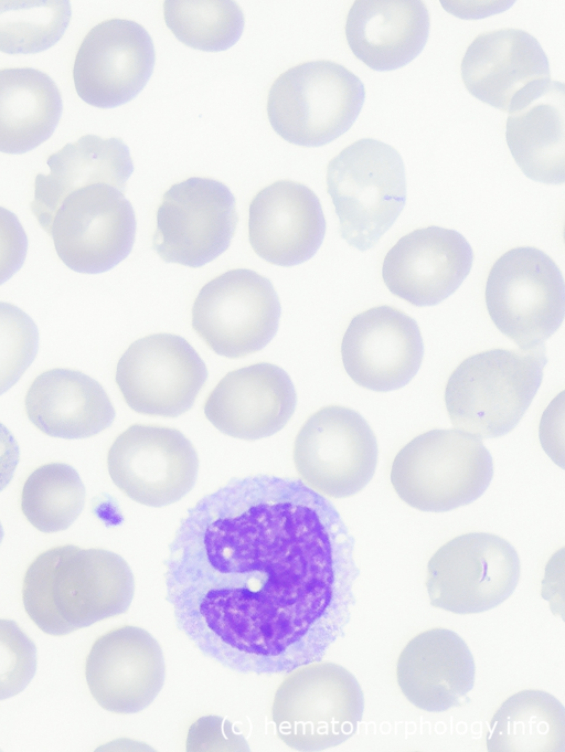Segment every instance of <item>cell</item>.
Returning <instances> with one entry per match:
<instances>
[{"mask_svg": "<svg viewBox=\"0 0 565 752\" xmlns=\"http://www.w3.org/2000/svg\"><path fill=\"white\" fill-rule=\"evenodd\" d=\"M354 538L334 506L299 479L235 478L180 522L166 560L178 628L241 674L321 660L355 604Z\"/></svg>", "mask_w": 565, "mask_h": 752, "instance_id": "6da1fadb", "label": "cell"}, {"mask_svg": "<svg viewBox=\"0 0 565 752\" xmlns=\"http://www.w3.org/2000/svg\"><path fill=\"white\" fill-rule=\"evenodd\" d=\"M135 594L128 563L104 549L65 544L40 553L24 573L22 602L44 633L63 636L124 614Z\"/></svg>", "mask_w": 565, "mask_h": 752, "instance_id": "7a4b0ae2", "label": "cell"}, {"mask_svg": "<svg viewBox=\"0 0 565 752\" xmlns=\"http://www.w3.org/2000/svg\"><path fill=\"white\" fill-rule=\"evenodd\" d=\"M546 363L544 345L530 350L490 349L466 358L445 389L454 427L479 438L510 433L531 405Z\"/></svg>", "mask_w": 565, "mask_h": 752, "instance_id": "3957f363", "label": "cell"}, {"mask_svg": "<svg viewBox=\"0 0 565 752\" xmlns=\"http://www.w3.org/2000/svg\"><path fill=\"white\" fill-rule=\"evenodd\" d=\"M326 180L340 236L361 252L377 244L406 202L402 156L374 138L359 139L333 157Z\"/></svg>", "mask_w": 565, "mask_h": 752, "instance_id": "277c9868", "label": "cell"}, {"mask_svg": "<svg viewBox=\"0 0 565 752\" xmlns=\"http://www.w3.org/2000/svg\"><path fill=\"white\" fill-rule=\"evenodd\" d=\"M493 476V462L478 436L454 428L419 434L396 454L391 483L408 506L445 512L477 500Z\"/></svg>", "mask_w": 565, "mask_h": 752, "instance_id": "5b68a950", "label": "cell"}, {"mask_svg": "<svg viewBox=\"0 0 565 752\" xmlns=\"http://www.w3.org/2000/svg\"><path fill=\"white\" fill-rule=\"evenodd\" d=\"M363 711L356 678L335 663L317 660L288 672L275 692L271 718L287 746L316 752L350 739Z\"/></svg>", "mask_w": 565, "mask_h": 752, "instance_id": "8992f818", "label": "cell"}, {"mask_svg": "<svg viewBox=\"0 0 565 752\" xmlns=\"http://www.w3.org/2000/svg\"><path fill=\"white\" fill-rule=\"evenodd\" d=\"M364 99V85L354 73L332 61H310L275 80L267 96V115L282 139L320 147L353 125Z\"/></svg>", "mask_w": 565, "mask_h": 752, "instance_id": "52a82bcc", "label": "cell"}, {"mask_svg": "<svg viewBox=\"0 0 565 752\" xmlns=\"http://www.w3.org/2000/svg\"><path fill=\"white\" fill-rule=\"evenodd\" d=\"M484 298L493 324L522 350L543 346L564 319L562 272L533 246L511 248L494 262Z\"/></svg>", "mask_w": 565, "mask_h": 752, "instance_id": "ba28073f", "label": "cell"}, {"mask_svg": "<svg viewBox=\"0 0 565 752\" xmlns=\"http://www.w3.org/2000/svg\"><path fill=\"white\" fill-rule=\"evenodd\" d=\"M520 573V558L509 541L493 533L470 532L449 540L431 555L426 587L434 607L476 614L510 597Z\"/></svg>", "mask_w": 565, "mask_h": 752, "instance_id": "9c48e42d", "label": "cell"}, {"mask_svg": "<svg viewBox=\"0 0 565 752\" xmlns=\"http://www.w3.org/2000/svg\"><path fill=\"white\" fill-rule=\"evenodd\" d=\"M376 436L356 411L327 405L299 430L294 462L301 481L318 494L347 498L372 479L377 464Z\"/></svg>", "mask_w": 565, "mask_h": 752, "instance_id": "30bf717a", "label": "cell"}, {"mask_svg": "<svg viewBox=\"0 0 565 752\" xmlns=\"http://www.w3.org/2000/svg\"><path fill=\"white\" fill-rule=\"evenodd\" d=\"M280 314L273 283L255 271L236 268L200 289L192 307V328L216 354L236 359L269 343Z\"/></svg>", "mask_w": 565, "mask_h": 752, "instance_id": "8fae6325", "label": "cell"}, {"mask_svg": "<svg viewBox=\"0 0 565 752\" xmlns=\"http://www.w3.org/2000/svg\"><path fill=\"white\" fill-rule=\"evenodd\" d=\"M136 229L135 211L125 193L107 183H92L64 198L46 233L68 268L99 274L129 255Z\"/></svg>", "mask_w": 565, "mask_h": 752, "instance_id": "7c38bea8", "label": "cell"}, {"mask_svg": "<svg viewBox=\"0 0 565 752\" xmlns=\"http://www.w3.org/2000/svg\"><path fill=\"white\" fill-rule=\"evenodd\" d=\"M237 223L231 190L217 180L192 177L164 192L152 248L167 263L201 267L228 248Z\"/></svg>", "mask_w": 565, "mask_h": 752, "instance_id": "4fadbf2b", "label": "cell"}, {"mask_svg": "<svg viewBox=\"0 0 565 752\" xmlns=\"http://www.w3.org/2000/svg\"><path fill=\"white\" fill-rule=\"evenodd\" d=\"M115 379L135 412L177 417L193 406L206 382L207 369L184 338L153 333L128 347L117 363Z\"/></svg>", "mask_w": 565, "mask_h": 752, "instance_id": "5bb4252c", "label": "cell"}, {"mask_svg": "<svg viewBox=\"0 0 565 752\" xmlns=\"http://www.w3.org/2000/svg\"><path fill=\"white\" fill-rule=\"evenodd\" d=\"M107 466L111 480L127 497L145 506L163 507L193 488L199 457L179 430L134 424L114 441Z\"/></svg>", "mask_w": 565, "mask_h": 752, "instance_id": "9a60e30c", "label": "cell"}, {"mask_svg": "<svg viewBox=\"0 0 565 752\" xmlns=\"http://www.w3.org/2000/svg\"><path fill=\"white\" fill-rule=\"evenodd\" d=\"M156 51L148 31L126 19L93 27L74 61L77 95L98 108H113L135 98L149 81Z\"/></svg>", "mask_w": 565, "mask_h": 752, "instance_id": "2e32d148", "label": "cell"}, {"mask_svg": "<svg viewBox=\"0 0 565 752\" xmlns=\"http://www.w3.org/2000/svg\"><path fill=\"white\" fill-rule=\"evenodd\" d=\"M343 367L358 385L388 392L417 373L424 342L417 322L403 310L375 306L354 316L341 342Z\"/></svg>", "mask_w": 565, "mask_h": 752, "instance_id": "e0dca14e", "label": "cell"}, {"mask_svg": "<svg viewBox=\"0 0 565 752\" xmlns=\"http://www.w3.org/2000/svg\"><path fill=\"white\" fill-rule=\"evenodd\" d=\"M85 677L95 701L105 710L130 714L145 710L161 691L166 678L159 643L146 629L125 625L93 644Z\"/></svg>", "mask_w": 565, "mask_h": 752, "instance_id": "ac0fdd59", "label": "cell"}, {"mask_svg": "<svg viewBox=\"0 0 565 752\" xmlns=\"http://www.w3.org/2000/svg\"><path fill=\"white\" fill-rule=\"evenodd\" d=\"M473 252L459 232L441 226L402 236L382 265L385 286L407 303L434 306L454 294L470 273Z\"/></svg>", "mask_w": 565, "mask_h": 752, "instance_id": "d6986e66", "label": "cell"}, {"mask_svg": "<svg viewBox=\"0 0 565 752\" xmlns=\"http://www.w3.org/2000/svg\"><path fill=\"white\" fill-rule=\"evenodd\" d=\"M296 405L288 373L276 364L259 362L225 374L207 396L204 414L220 432L255 441L279 432Z\"/></svg>", "mask_w": 565, "mask_h": 752, "instance_id": "ffe728a7", "label": "cell"}, {"mask_svg": "<svg viewBox=\"0 0 565 752\" xmlns=\"http://www.w3.org/2000/svg\"><path fill=\"white\" fill-rule=\"evenodd\" d=\"M326 234L319 198L307 186L279 180L262 189L249 204L248 239L266 262L289 267L311 258Z\"/></svg>", "mask_w": 565, "mask_h": 752, "instance_id": "44dd1931", "label": "cell"}, {"mask_svg": "<svg viewBox=\"0 0 565 752\" xmlns=\"http://www.w3.org/2000/svg\"><path fill=\"white\" fill-rule=\"evenodd\" d=\"M460 72L472 96L502 112H509L525 88L551 80L548 60L539 41L512 28L477 35L465 52Z\"/></svg>", "mask_w": 565, "mask_h": 752, "instance_id": "7402d4cb", "label": "cell"}, {"mask_svg": "<svg viewBox=\"0 0 565 752\" xmlns=\"http://www.w3.org/2000/svg\"><path fill=\"white\" fill-rule=\"evenodd\" d=\"M475 661L455 632L435 627L413 637L401 652L396 678L402 693L416 708L444 712L469 701Z\"/></svg>", "mask_w": 565, "mask_h": 752, "instance_id": "603a6c76", "label": "cell"}, {"mask_svg": "<svg viewBox=\"0 0 565 752\" xmlns=\"http://www.w3.org/2000/svg\"><path fill=\"white\" fill-rule=\"evenodd\" d=\"M509 150L530 179L565 181V89L557 81L525 88L513 99L505 125Z\"/></svg>", "mask_w": 565, "mask_h": 752, "instance_id": "cb8c5ba5", "label": "cell"}, {"mask_svg": "<svg viewBox=\"0 0 565 752\" xmlns=\"http://www.w3.org/2000/svg\"><path fill=\"white\" fill-rule=\"evenodd\" d=\"M430 28L422 0H356L351 6L345 36L352 53L375 71H393L424 49Z\"/></svg>", "mask_w": 565, "mask_h": 752, "instance_id": "d4e9b609", "label": "cell"}, {"mask_svg": "<svg viewBox=\"0 0 565 752\" xmlns=\"http://www.w3.org/2000/svg\"><path fill=\"white\" fill-rule=\"evenodd\" d=\"M25 413L44 434L79 439L108 428L116 416L105 389L89 375L55 368L39 374L26 392Z\"/></svg>", "mask_w": 565, "mask_h": 752, "instance_id": "484cf974", "label": "cell"}, {"mask_svg": "<svg viewBox=\"0 0 565 752\" xmlns=\"http://www.w3.org/2000/svg\"><path fill=\"white\" fill-rule=\"evenodd\" d=\"M49 174L34 180L30 208L41 227L47 232L52 218L64 198L92 183H107L126 192L134 163L127 145L116 137L104 139L85 135L66 144L47 158Z\"/></svg>", "mask_w": 565, "mask_h": 752, "instance_id": "4316f807", "label": "cell"}, {"mask_svg": "<svg viewBox=\"0 0 565 752\" xmlns=\"http://www.w3.org/2000/svg\"><path fill=\"white\" fill-rule=\"evenodd\" d=\"M63 110L61 92L32 67L0 70V151L24 153L55 130Z\"/></svg>", "mask_w": 565, "mask_h": 752, "instance_id": "83f0119b", "label": "cell"}, {"mask_svg": "<svg viewBox=\"0 0 565 752\" xmlns=\"http://www.w3.org/2000/svg\"><path fill=\"white\" fill-rule=\"evenodd\" d=\"M487 749L489 752H564L563 705L539 689L510 696L490 720Z\"/></svg>", "mask_w": 565, "mask_h": 752, "instance_id": "f1b7e54d", "label": "cell"}, {"mask_svg": "<svg viewBox=\"0 0 565 752\" xmlns=\"http://www.w3.org/2000/svg\"><path fill=\"white\" fill-rule=\"evenodd\" d=\"M85 505V487L78 473L64 463L38 467L24 481L21 510L26 520L45 533L67 529Z\"/></svg>", "mask_w": 565, "mask_h": 752, "instance_id": "f546056e", "label": "cell"}, {"mask_svg": "<svg viewBox=\"0 0 565 752\" xmlns=\"http://www.w3.org/2000/svg\"><path fill=\"white\" fill-rule=\"evenodd\" d=\"M167 27L183 44L207 52L224 51L242 35L245 18L231 0H167Z\"/></svg>", "mask_w": 565, "mask_h": 752, "instance_id": "4dcf8cb0", "label": "cell"}, {"mask_svg": "<svg viewBox=\"0 0 565 752\" xmlns=\"http://www.w3.org/2000/svg\"><path fill=\"white\" fill-rule=\"evenodd\" d=\"M72 14L66 0H0V51L33 54L65 33Z\"/></svg>", "mask_w": 565, "mask_h": 752, "instance_id": "1f68e13d", "label": "cell"}, {"mask_svg": "<svg viewBox=\"0 0 565 752\" xmlns=\"http://www.w3.org/2000/svg\"><path fill=\"white\" fill-rule=\"evenodd\" d=\"M38 348L34 320L18 306L0 301V395L21 379Z\"/></svg>", "mask_w": 565, "mask_h": 752, "instance_id": "d6a6232c", "label": "cell"}, {"mask_svg": "<svg viewBox=\"0 0 565 752\" xmlns=\"http://www.w3.org/2000/svg\"><path fill=\"white\" fill-rule=\"evenodd\" d=\"M36 663L33 640L14 621L0 618V700L25 689L35 674Z\"/></svg>", "mask_w": 565, "mask_h": 752, "instance_id": "836d02e7", "label": "cell"}, {"mask_svg": "<svg viewBox=\"0 0 565 752\" xmlns=\"http://www.w3.org/2000/svg\"><path fill=\"white\" fill-rule=\"evenodd\" d=\"M188 751L239 750L247 751L244 738L232 731V723L221 717L209 716L196 720L190 728Z\"/></svg>", "mask_w": 565, "mask_h": 752, "instance_id": "e575fe53", "label": "cell"}, {"mask_svg": "<svg viewBox=\"0 0 565 752\" xmlns=\"http://www.w3.org/2000/svg\"><path fill=\"white\" fill-rule=\"evenodd\" d=\"M28 253V236L18 216L0 206V285L23 265Z\"/></svg>", "mask_w": 565, "mask_h": 752, "instance_id": "d590c367", "label": "cell"}, {"mask_svg": "<svg viewBox=\"0 0 565 752\" xmlns=\"http://www.w3.org/2000/svg\"><path fill=\"white\" fill-rule=\"evenodd\" d=\"M20 458L19 444L10 430L0 422V491L13 478Z\"/></svg>", "mask_w": 565, "mask_h": 752, "instance_id": "8d00e7d4", "label": "cell"}, {"mask_svg": "<svg viewBox=\"0 0 565 752\" xmlns=\"http://www.w3.org/2000/svg\"><path fill=\"white\" fill-rule=\"evenodd\" d=\"M2 538H3V529H2V526L0 523V543L2 541Z\"/></svg>", "mask_w": 565, "mask_h": 752, "instance_id": "74e56055", "label": "cell"}]
</instances>
